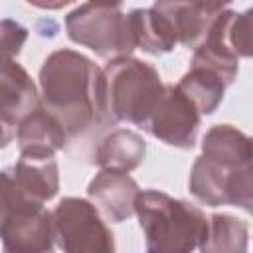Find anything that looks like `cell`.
I'll return each instance as SVG.
<instances>
[{"instance_id":"obj_16","label":"cell","mask_w":253,"mask_h":253,"mask_svg":"<svg viewBox=\"0 0 253 253\" xmlns=\"http://www.w3.org/2000/svg\"><path fill=\"white\" fill-rule=\"evenodd\" d=\"M126 16H128L134 43L142 51L152 53V55H162V53L172 51L178 45L168 20L154 6L152 8H134Z\"/></svg>"},{"instance_id":"obj_4","label":"cell","mask_w":253,"mask_h":253,"mask_svg":"<svg viewBox=\"0 0 253 253\" xmlns=\"http://www.w3.org/2000/svg\"><path fill=\"white\" fill-rule=\"evenodd\" d=\"M67 38L89 47L103 59L128 57L134 49V38L128 16L119 8L85 2L65 16Z\"/></svg>"},{"instance_id":"obj_19","label":"cell","mask_w":253,"mask_h":253,"mask_svg":"<svg viewBox=\"0 0 253 253\" xmlns=\"http://www.w3.org/2000/svg\"><path fill=\"white\" fill-rule=\"evenodd\" d=\"M202 154L223 162L251 164L253 142L231 125H213L202 138Z\"/></svg>"},{"instance_id":"obj_8","label":"cell","mask_w":253,"mask_h":253,"mask_svg":"<svg viewBox=\"0 0 253 253\" xmlns=\"http://www.w3.org/2000/svg\"><path fill=\"white\" fill-rule=\"evenodd\" d=\"M200 119V111L176 85H164V93L142 128L168 146L192 148L198 138Z\"/></svg>"},{"instance_id":"obj_20","label":"cell","mask_w":253,"mask_h":253,"mask_svg":"<svg viewBox=\"0 0 253 253\" xmlns=\"http://www.w3.org/2000/svg\"><path fill=\"white\" fill-rule=\"evenodd\" d=\"M26 202H32V200L24 198V196L18 192L16 184L12 182L10 174H8L6 170H2V172H0V231H2V227L6 225V221L14 215V211H16L22 204H26ZM36 204H38V202H36Z\"/></svg>"},{"instance_id":"obj_18","label":"cell","mask_w":253,"mask_h":253,"mask_svg":"<svg viewBox=\"0 0 253 253\" xmlns=\"http://www.w3.org/2000/svg\"><path fill=\"white\" fill-rule=\"evenodd\" d=\"M249 227L231 213H213L208 217L206 235L200 241L204 253H241L247 251Z\"/></svg>"},{"instance_id":"obj_13","label":"cell","mask_w":253,"mask_h":253,"mask_svg":"<svg viewBox=\"0 0 253 253\" xmlns=\"http://www.w3.org/2000/svg\"><path fill=\"white\" fill-rule=\"evenodd\" d=\"M16 142L20 152L55 154L67 146L69 138L61 123L47 109L38 105L16 125Z\"/></svg>"},{"instance_id":"obj_23","label":"cell","mask_w":253,"mask_h":253,"mask_svg":"<svg viewBox=\"0 0 253 253\" xmlns=\"http://www.w3.org/2000/svg\"><path fill=\"white\" fill-rule=\"evenodd\" d=\"M14 136H16V126L10 125V123H6V121L0 117V150L6 148V146L12 142Z\"/></svg>"},{"instance_id":"obj_12","label":"cell","mask_w":253,"mask_h":253,"mask_svg":"<svg viewBox=\"0 0 253 253\" xmlns=\"http://www.w3.org/2000/svg\"><path fill=\"white\" fill-rule=\"evenodd\" d=\"M40 105V91L30 73L12 55H0V117L18 125Z\"/></svg>"},{"instance_id":"obj_21","label":"cell","mask_w":253,"mask_h":253,"mask_svg":"<svg viewBox=\"0 0 253 253\" xmlns=\"http://www.w3.org/2000/svg\"><path fill=\"white\" fill-rule=\"evenodd\" d=\"M28 40V30L16 20H0V55L18 57Z\"/></svg>"},{"instance_id":"obj_9","label":"cell","mask_w":253,"mask_h":253,"mask_svg":"<svg viewBox=\"0 0 253 253\" xmlns=\"http://www.w3.org/2000/svg\"><path fill=\"white\" fill-rule=\"evenodd\" d=\"M0 239H2V247L12 253L51 251L55 245L51 211H47L43 204H36V202L22 204L2 227Z\"/></svg>"},{"instance_id":"obj_5","label":"cell","mask_w":253,"mask_h":253,"mask_svg":"<svg viewBox=\"0 0 253 253\" xmlns=\"http://www.w3.org/2000/svg\"><path fill=\"white\" fill-rule=\"evenodd\" d=\"M251 55V10H221L210 24L202 42L194 47L192 63H202L231 85L239 71V59Z\"/></svg>"},{"instance_id":"obj_15","label":"cell","mask_w":253,"mask_h":253,"mask_svg":"<svg viewBox=\"0 0 253 253\" xmlns=\"http://www.w3.org/2000/svg\"><path fill=\"white\" fill-rule=\"evenodd\" d=\"M152 6L164 14L176 42L192 49L202 42L211 20L215 18L202 10L194 0H156Z\"/></svg>"},{"instance_id":"obj_7","label":"cell","mask_w":253,"mask_h":253,"mask_svg":"<svg viewBox=\"0 0 253 253\" xmlns=\"http://www.w3.org/2000/svg\"><path fill=\"white\" fill-rule=\"evenodd\" d=\"M53 241L67 253H113L115 237L99 210L83 198L67 196L51 211Z\"/></svg>"},{"instance_id":"obj_10","label":"cell","mask_w":253,"mask_h":253,"mask_svg":"<svg viewBox=\"0 0 253 253\" xmlns=\"http://www.w3.org/2000/svg\"><path fill=\"white\" fill-rule=\"evenodd\" d=\"M138 192L140 188L134 178L115 170H99L87 186L89 202L113 223H121L134 215V198Z\"/></svg>"},{"instance_id":"obj_6","label":"cell","mask_w":253,"mask_h":253,"mask_svg":"<svg viewBox=\"0 0 253 253\" xmlns=\"http://www.w3.org/2000/svg\"><path fill=\"white\" fill-rule=\"evenodd\" d=\"M190 194L204 206H235L251 211V164H233L200 154L190 170Z\"/></svg>"},{"instance_id":"obj_3","label":"cell","mask_w":253,"mask_h":253,"mask_svg":"<svg viewBox=\"0 0 253 253\" xmlns=\"http://www.w3.org/2000/svg\"><path fill=\"white\" fill-rule=\"evenodd\" d=\"M103 77L109 119L144 126L164 93L158 71L150 63L128 55L111 59L103 69Z\"/></svg>"},{"instance_id":"obj_17","label":"cell","mask_w":253,"mask_h":253,"mask_svg":"<svg viewBox=\"0 0 253 253\" xmlns=\"http://www.w3.org/2000/svg\"><path fill=\"white\" fill-rule=\"evenodd\" d=\"M176 87L194 103L200 115H211L223 101L227 83L213 69L202 63H190V69L180 77Z\"/></svg>"},{"instance_id":"obj_2","label":"cell","mask_w":253,"mask_h":253,"mask_svg":"<svg viewBox=\"0 0 253 253\" xmlns=\"http://www.w3.org/2000/svg\"><path fill=\"white\" fill-rule=\"evenodd\" d=\"M134 215L152 253L194 251L206 235V213L186 200L158 190H140L134 198Z\"/></svg>"},{"instance_id":"obj_1","label":"cell","mask_w":253,"mask_h":253,"mask_svg":"<svg viewBox=\"0 0 253 253\" xmlns=\"http://www.w3.org/2000/svg\"><path fill=\"white\" fill-rule=\"evenodd\" d=\"M38 79L40 105L61 123L69 140L83 138L109 121L103 69L87 55L55 49L43 59Z\"/></svg>"},{"instance_id":"obj_22","label":"cell","mask_w":253,"mask_h":253,"mask_svg":"<svg viewBox=\"0 0 253 253\" xmlns=\"http://www.w3.org/2000/svg\"><path fill=\"white\" fill-rule=\"evenodd\" d=\"M26 2L36 6V8H40V10H61L67 4L75 2V0H26Z\"/></svg>"},{"instance_id":"obj_24","label":"cell","mask_w":253,"mask_h":253,"mask_svg":"<svg viewBox=\"0 0 253 253\" xmlns=\"http://www.w3.org/2000/svg\"><path fill=\"white\" fill-rule=\"evenodd\" d=\"M87 2H93V4H105V6H113V8H119L123 4V0H87Z\"/></svg>"},{"instance_id":"obj_14","label":"cell","mask_w":253,"mask_h":253,"mask_svg":"<svg viewBox=\"0 0 253 253\" xmlns=\"http://www.w3.org/2000/svg\"><path fill=\"white\" fill-rule=\"evenodd\" d=\"M146 156L144 138L128 128H115L105 134L95 148V164L101 170L132 172Z\"/></svg>"},{"instance_id":"obj_11","label":"cell","mask_w":253,"mask_h":253,"mask_svg":"<svg viewBox=\"0 0 253 253\" xmlns=\"http://www.w3.org/2000/svg\"><path fill=\"white\" fill-rule=\"evenodd\" d=\"M18 192L38 204H45L59 192V168L55 154L20 152L14 166L6 170Z\"/></svg>"}]
</instances>
